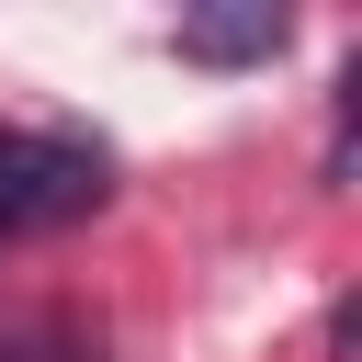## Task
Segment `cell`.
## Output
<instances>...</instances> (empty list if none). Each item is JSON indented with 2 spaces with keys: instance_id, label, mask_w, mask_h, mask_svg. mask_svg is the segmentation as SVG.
I'll list each match as a JSON object with an SVG mask.
<instances>
[{
  "instance_id": "cell-2",
  "label": "cell",
  "mask_w": 362,
  "mask_h": 362,
  "mask_svg": "<svg viewBox=\"0 0 362 362\" xmlns=\"http://www.w3.org/2000/svg\"><path fill=\"white\" fill-rule=\"evenodd\" d=\"M283 34H294V11H272V0H249V11H181L170 23V45L192 68H260V57H283Z\"/></svg>"
},
{
  "instance_id": "cell-1",
  "label": "cell",
  "mask_w": 362,
  "mask_h": 362,
  "mask_svg": "<svg viewBox=\"0 0 362 362\" xmlns=\"http://www.w3.org/2000/svg\"><path fill=\"white\" fill-rule=\"evenodd\" d=\"M102 192H113L102 147H79V136H23V124H0V238H45V226L90 215Z\"/></svg>"
}]
</instances>
